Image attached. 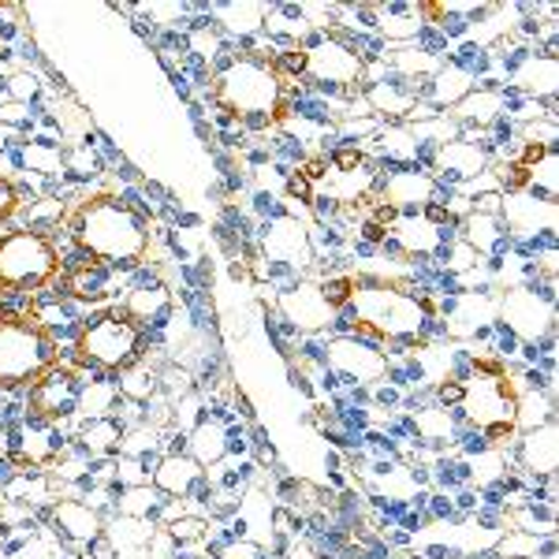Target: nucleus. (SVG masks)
<instances>
[{"label": "nucleus", "mask_w": 559, "mask_h": 559, "mask_svg": "<svg viewBox=\"0 0 559 559\" xmlns=\"http://www.w3.org/2000/svg\"><path fill=\"white\" fill-rule=\"evenodd\" d=\"M68 236L75 254L102 261L112 273L142 269V261L150 258L153 247L150 221L134 210L128 198L112 191L90 194L75 210H68Z\"/></svg>", "instance_id": "obj_3"}, {"label": "nucleus", "mask_w": 559, "mask_h": 559, "mask_svg": "<svg viewBox=\"0 0 559 559\" xmlns=\"http://www.w3.org/2000/svg\"><path fill=\"white\" fill-rule=\"evenodd\" d=\"M503 329L519 340V344H545L556 332V280L534 276L522 287H508L500 299Z\"/></svg>", "instance_id": "obj_9"}, {"label": "nucleus", "mask_w": 559, "mask_h": 559, "mask_svg": "<svg viewBox=\"0 0 559 559\" xmlns=\"http://www.w3.org/2000/svg\"><path fill=\"white\" fill-rule=\"evenodd\" d=\"M173 292H168L165 280L157 276H142L139 284H131L120 299V313L128 318L131 324H139L142 332L150 329H165L168 318H173Z\"/></svg>", "instance_id": "obj_18"}, {"label": "nucleus", "mask_w": 559, "mask_h": 559, "mask_svg": "<svg viewBox=\"0 0 559 559\" xmlns=\"http://www.w3.org/2000/svg\"><path fill=\"white\" fill-rule=\"evenodd\" d=\"M459 388H463V395H459L455 411L466 429H477L492 448H503V440H515L519 388L500 358H477V362H471Z\"/></svg>", "instance_id": "obj_4"}, {"label": "nucleus", "mask_w": 559, "mask_h": 559, "mask_svg": "<svg viewBox=\"0 0 559 559\" xmlns=\"http://www.w3.org/2000/svg\"><path fill=\"white\" fill-rule=\"evenodd\" d=\"M49 526L68 548H97L105 540V534H108L102 511L90 508V503H83V500H71V496L52 500Z\"/></svg>", "instance_id": "obj_16"}, {"label": "nucleus", "mask_w": 559, "mask_h": 559, "mask_svg": "<svg viewBox=\"0 0 559 559\" xmlns=\"http://www.w3.org/2000/svg\"><path fill=\"white\" fill-rule=\"evenodd\" d=\"M302 52V79L324 94H355L366 83V52L350 38H340L332 31H313L310 38L299 45Z\"/></svg>", "instance_id": "obj_8"}, {"label": "nucleus", "mask_w": 559, "mask_h": 559, "mask_svg": "<svg viewBox=\"0 0 559 559\" xmlns=\"http://www.w3.org/2000/svg\"><path fill=\"white\" fill-rule=\"evenodd\" d=\"M526 168V183H522V194L537 198V202H552L556 205V194H559V150H548L540 153L537 160H530Z\"/></svg>", "instance_id": "obj_32"}, {"label": "nucleus", "mask_w": 559, "mask_h": 559, "mask_svg": "<svg viewBox=\"0 0 559 559\" xmlns=\"http://www.w3.org/2000/svg\"><path fill=\"white\" fill-rule=\"evenodd\" d=\"M120 403L123 400H120V388H116V381H86L79 414H83V418H105V414H116Z\"/></svg>", "instance_id": "obj_38"}, {"label": "nucleus", "mask_w": 559, "mask_h": 559, "mask_svg": "<svg viewBox=\"0 0 559 559\" xmlns=\"http://www.w3.org/2000/svg\"><path fill=\"white\" fill-rule=\"evenodd\" d=\"M116 284H120V273H112L102 261H90L79 254L75 261H64L60 269V287L71 302L83 306V310H94V306H105L116 295Z\"/></svg>", "instance_id": "obj_15"}, {"label": "nucleus", "mask_w": 559, "mask_h": 559, "mask_svg": "<svg viewBox=\"0 0 559 559\" xmlns=\"http://www.w3.org/2000/svg\"><path fill=\"white\" fill-rule=\"evenodd\" d=\"M187 448H191V455L198 466H216L224 455L231 452V429L224 426L221 418H198V426L187 432Z\"/></svg>", "instance_id": "obj_30"}, {"label": "nucleus", "mask_w": 559, "mask_h": 559, "mask_svg": "<svg viewBox=\"0 0 559 559\" xmlns=\"http://www.w3.org/2000/svg\"><path fill=\"white\" fill-rule=\"evenodd\" d=\"M324 366H332L340 377H347L350 384L358 388H377L388 381V369H392V358L381 344H373L362 332H340L324 344Z\"/></svg>", "instance_id": "obj_11"}, {"label": "nucleus", "mask_w": 559, "mask_h": 559, "mask_svg": "<svg viewBox=\"0 0 559 559\" xmlns=\"http://www.w3.org/2000/svg\"><path fill=\"white\" fill-rule=\"evenodd\" d=\"M292 83L269 52H231L210 79V102L247 131H269L292 116Z\"/></svg>", "instance_id": "obj_1"}, {"label": "nucleus", "mask_w": 559, "mask_h": 559, "mask_svg": "<svg viewBox=\"0 0 559 559\" xmlns=\"http://www.w3.org/2000/svg\"><path fill=\"white\" fill-rule=\"evenodd\" d=\"M459 239L485 261H503L511 254V247H515L503 216H489V213H466L459 221Z\"/></svg>", "instance_id": "obj_24"}, {"label": "nucleus", "mask_w": 559, "mask_h": 559, "mask_svg": "<svg viewBox=\"0 0 559 559\" xmlns=\"http://www.w3.org/2000/svg\"><path fill=\"white\" fill-rule=\"evenodd\" d=\"M187 49H191L194 57H202V60H221L224 38H221V31H216L213 23H198V26H191V38H187Z\"/></svg>", "instance_id": "obj_41"}, {"label": "nucleus", "mask_w": 559, "mask_h": 559, "mask_svg": "<svg viewBox=\"0 0 559 559\" xmlns=\"http://www.w3.org/2000/svg\"><path fill=\"white\" fill-rule=\"evenodd\" d=\"M0 459H4V437H0Z\"/></svg>", "instance_id": "obj_48"}, {"label": "nucleus", "mask_w": 559, "mask_h": 559, "mask_svg": "<svg viewBox=\"0 0 559 559\" xmlns=\"http://www.w3.org/2000/svg\"><path fill=\"white\" fill-rule=\"evenodd\" d=\"M15 221H20V228L52 239V228L68 224V205L60 202V198H34V202H23V210Z\"/></svg>", "instance_id": "obj_34"}, {"label": "nucleus", "mask_w": 559, "mask_h": 559, "mask_svg": "<svg viewBox=\"0 0 559 559\" xmlns=\"http://www.w3.org/2000/svg\"><path fill=\"white\" fill-rule=\"evenodd\" d=\"M153 448H157V429L139 426V429H128V432H123L120 455H123V459H139V463H146Z\"/></svg>", "instance_id": "obj_43"}, {"label": "nucleus", "mask_w": 559, "mask_h": 559, "mask_svg": "<svg viewBox=\"0 0 559 559\" xmlns=\"http://www.w3.org/2000/svg\"><path fill=\"white\" fill-rule=\"evenodd\" d=\"M515 459H519L522 471H526L530 477H537V481L556 477V466H559L556 421H545V426H537V429L515 432Z\"/></svg>", "instance_id": "obj_23"}, {"label": "nucleus", "mask_w": 559, "mask_h": 559, "mask_svg": "<svg viewBox=\"0 0 559 559\" xmlns=\"http://www.w3.org/2000/svg\"><path fill=\"white\" fill-rule=\"evenodd\" d=\"M388 236H392V247L400 250L403 258L429 261V258H437L440 250L459 236V231L455 228H437L426 213H418V216H395V224L388 228Z\"/></svg>", "instance_id": "obj_19"}, {"label": "nucleus", "mask_w": 559, "mask_h": 559, "mask_svg": "<svg viewBox=\"0 0 559 559\" xmlns=\"http://www.w3.org/2000/svg\"><path fill=\"white\" fill-rule=\"evenodd\" d=\"M444 187L437 183V176L426 173L421 165H403L384 173L381 187H377V202L388 205L395 216H418L426 213L432 202H440Z\"/></svg>", "instance_id": "obj_13"}, {"label": "nucleus", "mask_w": 559, "mask_h": 559, "mask_svg": "<svg viewBox=\"0 0 559 559\" xmlns=\"http://www.w3.org/2000/svg\"><path fill=\"white\" fill-rule=\"evenodd\" d=\"M168 537L176 540L179 548H187V545H198V540H205V534H210V522L205 519H198V515H179L168 522Z\"/></svg>", "instance_id": "obj_42"}, {"label": "nucleus", "mask_w": 559, "mask_h": 559, "mask_svg": "<svg viewBox=\"0 0 559 559\" xmlns=\"http://www.w3.org/2000/svg\"><path fill=\"white\" fill-rule=\"evenodd\" d=\"M265 26L276 34L280 41H287L295 49V45H302L306 38L313 34V23L302 15V8L295 4H284V8H269L265 12Z\"/></svg>", "instance_id": "obj_37"}, {"label": "nucleus", "mask_w": 559, "mask_h": 559, "mask_svg": "<svg viewBox=\"0 0 559 559\" xmlns=\"http://www.w3.org/2000/svg\"><path fill=\"white\" fill-rule=\"evenodd\" d=\"M26 318H31L38 329L49 332L57 344H64V340H71L75 344V336H79V329H83V306H75L68 299L64 292H38V295H31V310H26Z\"/></svg>", "instance_id": "obj_22"}, {"label": "nucleus", "mask_w": 559, "mask_h": 559, "mask_svg": "<svg viewBox=\"0 0 559 559\" xmlns=\"http://www.w3.org/2000/svg\"><path fill=\"white\" fill-rule=\"evenodd\" d=\"M492 168V146L489 142H477V139H452L444 142L437 153H432V173H437V183H452V187H463V183H474L481 179L485 173Z\"/></svg>", "instance_id": "obj_14"}, {"label": "nucleus", "mask_w": 559, "mask_h": 559, "mask_svg": "<svg viewBox=\"0 0 559 559\" xmlns=\"http://www.w3.org/2000/svg\"><path fill=\"white\" fill-rule=\"evenodd\" d=\"M440 64H444V57H440V52L418 49V45H395L392 60H388V68H392L395 75L411 79V83H429V75Z\"/></svg>", "instance_id": "obj_33"}, {"label": "nucleus", "mask_w": 559, "mask_h": 559, "mask_svg": "<svg viewBox=\"0 0 559 559\" xmlns=\"http://www.w3.org/2000/svg\"><path fill=\"white\" fill-rule=\"evenodd\" d=\"M287 191H292V198H302V202H313V194H318V191H313V183L299 173V168L287 176Z\"/></svg>", "instance_id": "obj_46"}, {"label": "nucleus", "mask_w": 559, "mask_h": 559, "mask_svg": "<svg viewBox=\"0 0 559 559\" xmlns=\"http://www.w3.org/2000/svg\"><path fill=\"white\" fill-rule=\"evenodd\" d=\"M373 403H377V407H388V411H392V407H400V403H403V392H400V388H392V384H377V395H373Z\"/></svg>", "instance_id": "obj_47"}, {"label": "nucleus", "mask_w": 559, "mask_h": 559, "mask_svg": "<svg viewBox=\"0 0 559 559\" xmlns=\"http://www.w3.org/2000/svg\"><path fill=\"white\" fill-rule=\"evenodd\" d=\"M503 224H508L511 239H556V205L537 202L530 194H503Z\"/></svg>", "instance_id": "obj_21"}, {"label": "nucleus", "mask_w": 559, "mask_h": 559, "mask_svg": "<svg viewBox=\"0 0 559 559\" xmlns=\"http://www.w3.org/2000/svg\"><path fill=\"white\" fill-rule=\"evenodd\" d=\"M421 90H426L429 108H455L474 90V71L463 68L459 60H444Z\"/></svg>", "instance_id": "obj_29"}, {"label": "nucleus", "mask_w": 559, "mask_h": 559, "mask_svg": "<svg viewBox=\"0 0 559 559\" xmlns=\"http://www.w3.org/2000/svg\"><path fill=\"white\" fill-rule=\"evenodd\" d=\"M165 508V500H160V492L153 489V485H123L120 496H116V511H120V519H139V522H150L157 511Z\"/></svg>", "instance_id": "obj_36"}, {"label": "nucleus", "mask_w": 559, "mask_h": 559, "mask_svg": "<svg viewBox=\"0 0 559 559\" xmlns=\"http://www.w3.org/2000/svg\"><path fill=\"white\" fill-rule=\"evenodd\" d=\"M276 306L284 313V321L292 329L306 332V336H318L329 324H336V310H332L329 299L321 295V284H313V280H299V284L284 287Z\"/></svg>", "instance_id": "obj_17"}, {"label": "nucleus", "mask_w": 559, "mask_h": 559, "mask_svg": "<svg viewBox=\"0 0 559 559\" xmlns=\"http://www.w3.org/2000/svg\"><path fill=\"white\" fill-rule=\"evenodd\" d=\"M86 377L75 362H60L26 388V414L49 426H68L83 403Z\"/></svg>", "instance_id": "obj_10"}, {"label": "nucleus", "mask_w": 559, "mask_h": 559, "mask_svg": "<svg viewBox=\"0 0 559 559\" xmlns=\"http://www.w3.org/2000/svg\"><path fill=\"white\" fill-rule=\"evenodd\" d=\"M421 86L426 83H411V79L388 71L384 79H373L366 86V105L369 112H381L388 123H407L414 120V108L421 105Z\"/></svg>", "instance_id": "obj_20"}, {"label": "nucleus", "mask_w": 559, "mask_h": 559, "mask_svg": "<svg viewBox=\"0 0 559 559\" xmlns=\"http://www.w3.org/2000/svg\"><path fill=\"white\" fill-rule=\"evenodd\" d=\"M64 258L49 236L12 228L0 236V292L38 295L60 280Z\"/></svg>", "instance_id": "obj_7"}, {"label": "nucleus", "mask_w": 559, "mask_h": 559, "mask_svg": "<svg viewBox=\"0 0 559 559\" xmlns=\"http://www.w3.org/2000/svg\"><path fill=\"white\" fill-rule=\"evenodd\" d=\"M71 347H75V366L83 373L94 369V373L120 377L123 369L146 362V332L123 318L120 306L90 313Z\"/></svg>", "instance_id": "obj_5"}, {"label": "nucleus", "mask_w": 559, "mask_h": 559, "mask_svg": "<svg viewBox=\"0 0 559 559\" xmlns=\"http://www.w3.org/2000/svg\"><path fill=\"white\" fill-rule=\"evenodd\" d=\"M123 432H128V426H123L116 414H105V418H83L75 429V437H71V444L83 448L90 459H112V455H120V448H123Z\"/></svg>", "instance_id": "obj_28"}, {"label": "nucleus", "mask_w": 559, "mask_h": 559, "mask_svg": "<svg viewBox=\"0 0 559 559\" xmlns=\"http://www.w3.org/2000/svg\"><path fill=\"white\" fill-rule=\"evenodd\" d=\"M377 12V31L384 34L392 45H411L414 38H418V31H421V8H414V4H377L373 8Z\"/></svg>", "instance_id": "obj_31"}, {"label": "nucleus", "mask_w": 559, "mask_h": 559, "mask_svg": "<svg viewBox=\"0 0 559 559\" xmlns=\"http://www.w3.org/2000/svg\"><path fill=\"white\" fill-rule=\"evenodd\" d=\"M344 310L362 336L392 347H426L440 329L437 302L426 287L384 276H358Z\"/></svg>", "instance_id": "obj_2"}, {"label": "nucleus", "mask_w": 559, "mask_h": 559, "mask_svg": "<svg viewBox=\"0 0 559 559\" xmlns=\"http://www.w3.org/2000/svg\"><path fill=\"white\" fill-rule=\"evenodd\" d=\"M116 388H120V400L123 403H139V407H150L153 400L160 395V373L157 369H150L146 362L123 369L120 377H116Z\"/></svg>", "instance_id": "obj_35"}, {"label": "nucleus", "mask_w": 559, "mask_h": 559, "mask_svg": "<svg viewBox=\"0 0 559 559\" xmlns=\"http://www.w3.org/2000/svg\"><path fill=\"white\" fill-rule=\"evenodd\" d=\"M350 287H355V276H329V280H321V295L329 299V306H332L336 313L347 306Z\"/></svg>", "instance_id": "obj_45"}, {"label": "nucleus", "mask_w": 559, "mask_h": 559, "mask_svg": "<svg viewBox=\"0 0 559 559\" xmlns=\"http://www.w3.org/2000/svg\"><path fill=\"white\" fill-rule=\"evenodd\" d=\"M452 123L459 131L471 128V131H489L492 123L503 120V90L496 86H474L471 94L459 102L452 112Z\"/></svg>", "instance_id": "obj_27"}, {"label": "nucleus", "mask_w": 559, "mask_h": 559, "mask_svg": "<svg viewBox=\"0 0 559 559\" xmlns=\"http://www.w3.org/2000/svg\"><path fill=\"white\" fill-rule=\"evenodd\" d=\"M23 210V194L15 187V179L0 176V224H12Z\"/></svg>", "instance_id": "obj_44"}, {"label": "nucleus", "mask_w": 559, "mask_h": 559, "mask_svg": "<svg viewBox=\"0 0 559 559\" xmlns=\"http://www.w3.org/2000/svg\"><path fill=\"white\" fill-rule=\"evenodd\" d=\"M64 452H68L64 429L31 418V414L15 421V426L8 429V437H4V455L12 459L20 471H45V474H49Z\"/></svg>", "instance_id": "obj_12"}, {"label": "nucleus", "mask_w": 559, "mask_h": 559, "mask_svg": "<svg viewBox=\"0 0 559 559\" xmlns=\"http://www.w3.org/2000/svg\"><path fill=\"white\" fill-rule=\"evenodd\" d=\"M556 83H559V57H548V52H530L511 71V90L522 97H537V102L556 97Z\"/></svg>", "instance_id": "obj_26"}, {"label": "nucleus", "mask_w": 559, "mask_h": 559, "mask_svg": "<svg viewBox=\"0 0 559 559\" xmlns=\"http://www.w3.org/2000/svg\"><path fill=\"white\" fill-rule=\"evenodd\" d=\"M202 474L205 471L187 452H168L153 463V481L150 485L160 496H168V500H187V496L202 485Z\"/></svg>", "instance_id": "obj_25"}, {"label": "nucleus", "mask_w": 559, "mask_h": 559, "mask_svg": "<svg viewBox=\"0 0 559 559\" xmlns=\"http://www.w3.org/2000/svg\"><path fill=\"white\" fill-rule=\"evenodd\" d=\"M216 15H221L224 31L239 34V38H250L265 26V8L261 4H224Z\"/></svg>", "instance_id": "obj_39"}, {"label": "nucleus", "mask_w": 559, "mask_h": 559, "mask_svg": "<svg viewBox=\"0 0 559 559\" xmlns=\"http://www.w3.org/2000/svg\"><path fill=\"white\" fill-rule=\"evenodd\" d=\"M60 366V344L26 313H0V392H26Z\"/></svg>", "instance_id": "obj_6"}, {"label": "nucleus", "mask_w": 559, "mask_h": 559, "mask_svg": "<svg viewBox=\"0 0 559 559\" xmlns=\"http://www.w3.org/2000/svg\"><path fill=\"white\" fill-rule=\"evenodd\" d=\"M548 537V534H545ZM537 534H526V530H508V537L496 540V559H537L540 556V540Z\"/></svg>", "instance_id": "obj_40"}]
</instances>
